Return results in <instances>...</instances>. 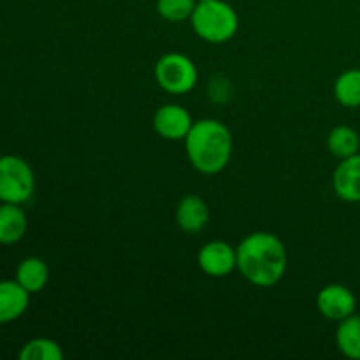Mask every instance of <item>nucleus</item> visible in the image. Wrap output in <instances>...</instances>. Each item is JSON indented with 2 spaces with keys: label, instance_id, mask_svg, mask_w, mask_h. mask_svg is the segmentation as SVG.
<instances>
[{
  "label": "nucleus",
  "instance_id": "obj_1",
  "mask_svg": "<svg viewBox=\"0 0 360 360\" xmlns=\"http://www.w3.org/2000/svg\"><path fill=\"white\" fill-rule=\"evenodd\" d=\"M236 250L239 273L255 287H273L287 271V248L271 232L248 234Z\"/></svg>",
  "mask_w": 360,
  "mask_h": 360
},
{
  "label": "nucleus",
  "instance_id": "obj_2",
  "mask_svg": "<svg viewBox=\"0 0 360 360\" xmlns=\"http://www.w3.org/2000/svg\"><path fill=\"white\" fill-rule=\"evenodd\" d=\"M190 164L202 174H217L227 167L232 155V134L221 122L204 118L193 122L185 137Z\"/></svg>",
  "mask_w": 360,
  "mask_h": 360
},
{
  "label": "nucleus",
  "instance_id": "obj_3",
  "mask_svg": "<svg viewBox=\"0 0 360 360\" xmlns=\"http://www.w3.org/2000/svg\"><path fill=\"white\" fill-rule=\"evenodd\" d=\"M190 23L202 41L224 44L238 34L239 18L231 4L224 0H206L197 2Z\"/></svg>",
  "mask_w": 360,
  "mask_h": 360
},
{
  "label": "nucleus",
  "instance_id": "obj_4",
  "mask_svg": "<svg viewBox=\"0 0 360 360\" xmlns=\"http://www.w3.org/2000/svg\"><path fill=\"white\" fill-rule=\"evenodd\" d=\"M35 192V174L30 164L18 155L0 157V202L25 204Z\"/></svg>",
  "mask_w": 360,
  "mask_h": 360
},
{
  "label": "nucleus",
  "instance_id": "obj_5",
  "mask_svg": "<svg viewBox=\"0 0 360 360\" xmlns=\"http://www.w3.org/2000/svg\"><path fill=\"white\" fill-rule=\"evenodd\" d=\"M155 79L158 86L172 95L188 94L199 79V72L192 60L181 53H165L155 65Z\"/></svg>",
  "mask_w": 360,
  "mask_h": 360
},
{
  "label": "nucleus",
  "instance_id": "obj_6",
  "mask_svg": "<svg viewBox=\"0 0 360 360\" xmlns=\"http://www.w3.org/2000/svg\"><path fill=\"white\" fill-rule=\"evenodd\" d=\"M197 262L207 276H229L238 267V250L225 241H210L200 248Z\"/></svg>",
  "mask_w": 360,
  "mask_h": 360
},
{
  "label": "nucleus",
  "instance_id": "obj_7",
  "mask_svg": "<svg viewBox=\"0 0 360 360\" xmlns=\"http://www.w3.org/2000/svg\"><path fill=\"white\" fill-rule=\"evenodd\" d=\"M354 292L345 285H327L316 295V308L330 322H341L355 313Z\"/></svg>",
  "mask_w": 360,
  "mask_h": 360
},
{
  "label": "nucleus",
  "instance_id": "obj_8",
  "mask_svg": "<svg viewBox=\"0 0 360 360\" xmlns=\"http://www.w3.org/2000/svg\"><path fill=\"white\" fill-rule=\"evenodd\" d=\"M153 127L160 137L167 141H185L193 120L185 108L178 104H164L153 116Z\"/></svg>",
  "mask_w": 360,
  "mask_h": 360
},
{
  "label": "nucleus",
  "instance_id": "obj_9",
  "mask_svg": "<svg viewBox=\"0 0 360 360\" xmlns=\"http://www.w3.org/2000/svg\"><path fill=\"white\" fill-rule=\"evenodd\" d=\"M334 192L347 202H360V153L343 158L333 176Z\"/></svg>",
  "mask_w": 360,
  "mask_h": 360
},
{
  "label": "nucleus",
  "instance_id": "obj_10",
  "mask_svg": "<svg viewBox=\"0 0 360 360\" xmlns=\"http://www.w3.org/2000/svg\"><path fill=\"white\" fill-rule=\"evenodd\" d=\"M210 221V207L199 195H185L176 207V224L188 234L200 232Z\"/></svg>",
  "mask_w": 360,
  "mask_h": 360
},
{
  "label": "nucleus",
  "instance_id": "obj_11",
  "mask_svg": "<svg viewBox=\"0 0 360 360\" xmlns=\"http://www.w3.org/2000/svg\"><path fill=\"white\" fill-rule=\"evenodd\" d=\"M28 302H30V294L16 280L0 281V326L23 316Z\"/></svg>",
  "mask_w": 360,
  "mask_h": 360
},
{
  "label": "nucleus",
  "instance_id": "obj_12",
  "mask_svg": "<svg viewBox=\"0 0 360 360\" xmlns=\"http://www.w3.org/2000/svg\"><path fill=\"white\" fill-rule=\"evenodd\" d=\"M28 220L21 204H0V245H16L27 234Z\"/></svg>",
  "mask_w": 360,
  "mask_h": 360
},
{
  "label": "nucleus",
  "instance_id": "obj_13",
  "mask_svg": "<svg viewBox=\"0 0 360 360\" xmlns=\"http://www.w3.org/2000/svg\"><path fill=\"white\" fill-rule=\"evenodd\" d=\"M14 280L28 292V294H39L44 290L49 281V267L39 257H27L21 260L16 267V278Z\"/></svg>",
  "mask_w": 360,
  "mask_h": 360
},
{
  "label": "nucleus",
  "instance_id": "obj_14",
  "mask_svg": "<svg viewBox=\"0 0 360 360\" xmlns=\"http://www.w3.org/2000/svg\"><path fill=\"white\" fill-rule=\"evenodd\" d=\"M336 345L345 357L360 360V315L341 320L336 330Z\"/></svg>",
  "mask_w": 360,
  "mask_h": 360
},
{
  "label": "nucleus",
  "instance_id": "obj_15",
  "mask_svg": "<svg viewBox=\"0 0 360 360\" xmlns=\"http://www.w3.org/2000/svg\"><path fill=\"white\" fill-rule=\"evenodd\" d=\"M327 148H329L330 155L343 160V158L357 155L360 150V137L352 127L340 125L334 127L327 137Z\"/></svg>",
  "mask_w": 360,
  "mask_h": 360
},
{
  "label": "nucleus",
  "instance_id": "obj_16",
  "mask_svg": "<svg viewBox=\"0 0 360 360\" xmlns=\"http://www.w3.org/2000/svg\"><path fill=\"white\" fill-rule=\"evenodd\" d=\"M334 97L345 108H360V69H350L338 77Z\"/></svg>",
  "mask_w": 360,
  "mask_h": 360
},
{
  "label": "nucleus",
  "instance_id": "obj_17",
  "mask_svg": "<svg viewBox=\"0 0 360 360\" xmlns=\"http://www.w3.org/2000/svg\"><path fill=\"white\" fill-rule=\"evenodd\" d=\"M18 357L20 360H62L63 350L49 338H35L21 347Z\"/></svg>",
  "mask_w": 360,
  "mask_h": 360
},
{
  "label": "nucleus",
  "instance_id": "obj_18",
  "mask_svg": "<svg viewBox=\"0 0 360 360\" xmlns=\"http://www.w3.org/2000/svg\"><path fill=\"white\" fill-rule=\"evenodd\" d=\"M197 0H157V11L169 23H181L190 20Z\"/></svg>",
  "mask_w": 360,
  "mask_h": 360
},
{
  "label": "nucleus",
  "instance_id": "obj_19",
  "mask_svg": "<svg viewBox=\"0 0 360 360\" xmlns=\"http://www.w3.org/2000/svg\"><path fill=\"white\" fill-rule=\"evenodd\" d=\"M197 2H206V0H197Z\"/></svg>",
  "mask_w": 360,
  "mask_h": 360
}]
</instances>
